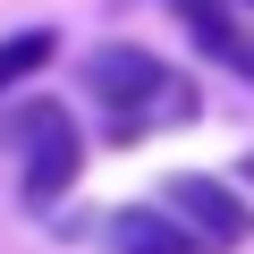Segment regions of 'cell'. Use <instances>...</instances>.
<instances>
[{
  "label": "cell",
  "mask_w": 254,
  "mask_h": 254,
  "mask_svg": "<svg viewBox=\"0 0 254 254\" xmlns=\"http://www.w3.org/2000/svg\"><path fill=\"white\" fill-rule=\"evenodd\" d=\"M170 9H178V26L195 34V51H203L212 68H229L237 85H254V34L237 26L229 0H170Z\"/></svg>",
  "instance_id": "5"
},
{
  "label": "cell",
  "mask_w": 254,
  "mask_h": 254,
  "mask_svg": "<svg viewBox=\"0 0 254 254\" xmlns=\"http://www.w3.org/2000/svg\"><path fill=\"white\" fill-rule=\"evenodd\" d=\"M102 246H110V254H212L161 195H153V203H119V212L102 220Z\"/></svg>",
  "instance_id": "4"
},
{
  "label": "cell",
  "mask_w": 254,
  "mask_h": 254,
  "mask_svg": "<svg viewBox=\"0 0 254 254\" xmlns=\"http://www.w3.org/2000/svg\"><path fill=\"white\" fill-rule=\"evenodd\" d=\"M51 60H60V34H51V26H17V34H0V102H9L17 85H34Z\"/></svg>",
  "instance_id": "6"
},
{
  "label": "cell",
  "mask_w": 254,
  "mask_h": 254,
  "mask_svg": "<svg viewBox=\"0 0 254 254\" xmlns=\"http://www.w3.org/2000/svg\"><path fill=\"white\" fill-rule=\"evenodd\" d=\"M229 9H246V17H254V0H229Z\"/></svg>",
  "instance_id": "7"
},
{
  "label": "cell",
  "mask_w": 254,
  "mask_h": 254,
  "mask_svg": "<svg viewBox=\"0 0 254 254\" xmlns=\"http://www.w3.org/2000/svg\"><path fill=\"white\" fill-rule=\"evenodd\" d=\"M161 203H170V212H178V220H187V229H195V237H203L212 254H229V246H246V237H254V203H246V195H237L229 178L178 170V178L161 187Z\"/></svg>",
  "instance_id": "3"
},
{
  "label": "cell",
  "mask_w": 254,
  "mask_h": 254,
  "mask_svg": "<svg viewBox=\"0 0 254 254\" xmlns=\"http://www.w3.org/2000/svg\"><path fill=\"white\" fill-rule=\"evenodd\" d=\"M85 93H93L102 119H110V144H144L153 127L195 119V85H187L170 60H153L144 43H93V60H85Z\"/></svg>",
  "instance_id": "1"
},
{
  "label": "cell",
  "mask_w": 254,
  "mask_h": 254,
  "mask_svg": "<svg viewBox=\"0 0 254 254\" xmlns=\"http://www.w3.org/2000/svg\"><path fill=\"white\" fill-rule=\"evenodd\" d=\"M0 144H26V170H17V195H26V212H51L76 178H85V136H76V119L60 110V102H26V110H9L0 119Z\"/></svg>",
  "instance_id": "2"
}]
</instances>
